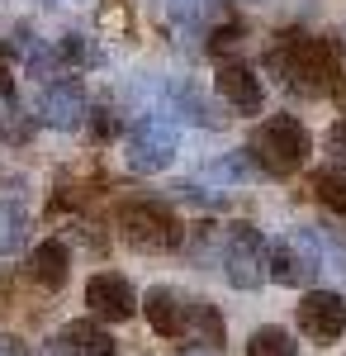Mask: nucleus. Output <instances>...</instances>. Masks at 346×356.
<instances>
[{
	"label": "nucleus",
	"mask_w": 346,
	"mask_h": 356,
	"mask_svg": "<svg viewBox=\"0 0 346 356\" xmlns=\"http://www.w3.org/2000/svg\"><path fill=\"white\" fill-rule=\"evenodd\" d=\"M186 356H213V347H204V352H186Z\"/></svg>",
	"instance_id": "24"
},
{
	"label": "nucleus",
	"mask_w": 346,
	"mask_h": 356,
	"mask_svg": "<svg viewBox=\"0 0 346 356\" xmlns=\"http://www.w3.org/2000/svg\"><path fill=\"white\" fill-rule=\"evenodd\" d=\"M266 257H270V247L261 243V233H256L252 223H233V228L223 233V271H228V280H233L238 290H256L270 275Z\"/></svg>",
	"instance_id": "4"
},
{
	"label": "nucleus",
	"mask_w": 346,
	"mask_h": 356,
	"mask_svg": "<svg viewBox=\"0 0 346 356\" xmlns=\"http://www.w3.org/2000/svg\"><path fill=\"white\" fill-rule=\"evenodd\" d=\"M119 238L133 252H171L181 243V228L161 204H124L119 209Z\"/></svg>",
	"instance_id": "5"
},
{
	"label": "nucleus",
	"mask_w": 346,
	"mask_h": 356,
	"mask_svg": "<svg viewBox=\"0 0 346 356\" xmlns=\"http://www.w3.org/2000/svg\"><path fill=\"white\" fill-rule=\"evenodd\" d=\"M266 271H270L275 285H290V290L308 285V280L322 271V243L308 233V228H294V233H285V238L270 243Z\"/></svg>",
	"instance_id": "3"
},
{
	"label": "nucleus",
	"mask_w": 346,
	"mask_h": 356,
	"mask_svg": "<svg viewBox=\"0 0 346 356\" xmlns=\"http://www.w3.org/2000/svg\"><path fill=\"white\" fill-rule=\"evenodd\" d=\"M213 86H218V95H223L238 114H256V110H261V76H256L252 67H242V62H223L218 76H213Z\"/></svg>",
	"instance_id": "10"
},
{
	"label": "nucleus",
	"mask_w": 346,
	"mask_h": 356,
	"mask_svg": "<svg viewBox=\"0 0 346 356\" xmlns=\"http://www.w3.org/2000/svg\"><path fill=\"white\" fill-rule=\"evenodd\" d=\"M57 342H62V352H67V356H114L109 332L95 328V323H67Z\"/></svg>",
	"instance_id": "12"
},
{
	"label": "nucleus",
	"mask_w": 346,
	"mask_h": 356,
	"mask_svg": "<svg viewBox=\"0 0 346 356\" xmlns=\"http://www.w3.org/2000/svg\"><path fill=\"white\" fill-rule=\"evenodd\" d=\"M85 90L76 81H53L43 95H38V119L48 124V129H81L85 124Z\"/></svg>",
	"instance_id": "9"
},
{
	"label": "nucleus",
	"mask_w": 346,
	"mask_h": 356,
	"mask_svg": "<svg viewBox=\"0 0 346 356\" xmlns=\"http://www.w3.org/2000/svg\"><path fill=\"white\" fill-rule=\"evenodd\" d=\"M247 356H294V337L285 328H256L247 342Z\"/></svg>",
	"instance_id": "17"
},
{
	"label": "nucleus",
	"mask_w": 346,
	"mask_h": 356,
	"mask_svg": "<svg viewBox=\"0 0 346 356\" xmlns=\"http://www.w3.org/2000/svg\"><path fill=\"white\" fill-rule=\"evenodd\" d=\"M19 243H24V209L0 200V252H15Z\"/></svg>",
	"instance_id": "18"
},
{
	"label": "nucleus",
	"mask_w": 346,
	"mask_h": 356,
	"mask_svg": "<svg viewBox=\"0 0 346 356\" xmlns=\"http://www.w3.org/2000/svg\"><path fill=\"white\" fill-rule=\"evenodd\" d=\"M275 72L285 76L290 90L322 95V90H332V86H337L342 62H337V48H332L327 38H294L290 48H280V53H275Z\"/></svg>",
	"instance_id": "1"
},
{
	"label": "nucleus",
	"mask_w": 346,
	"mask_h": 356,
	"mask_svg": "<svg viewBox=\"0 0 346 356\" xmlns=\"http://www.w3.org/2000/svg\"><path fill=\"white\" fill-rule=\"evenodd\" d=\"M313 191H318V200L332 209V214H342V219H346V171H342V166L318 171V176H313Z\"/></svg>",
	"instance_id": "16"
},
{
	"label": "nucleus",
	"mask_w": 346,
	"mask_h": 356,
	"mask_svg": "<svg viewBox=\"0 0 346 356\" xmlns=\"http://www.w3.org/2000/svg\"><path fill=\"white\" fill-rule=\"evenodd\" d=\"M171 157H176V129H171L161 114H147L133 134H129V143H124V162H129V171H138V176L166 171Z\"/></svg>",
	"instance_id": "6"
},
{
	"label": "nucleus",
	"mask_w": 346,
	"mask_h": 356,
	"mask_svg": "<svg viewBox=\"0 0 346 356\" xmlns=\"http://www.w3.org/2000/svg\"><path fill=\"white\" fill-rule=\"evenodd\" d=\"M67 266H72V257H67V247L57 243H38L33 247V257H28V271L38 275L43 285H62L67 280Z\"/></svg>",
	"instance_id": "13"
},
{
	"label": "nucleus",
	"mask_w": 346,
	"mask_h": 356,
	"mask_svg": "<svg viewBox=\"0 0 346 356\" xmlns=\"http://www.w3.org/2000/svg\"><path fill=\"white\" fill-rule=\"evenodd\" d=\"M142 309H147V323H152L161 337H186V323H190V300L186 295L157 285V290H147Z\"/></svg>",
	"instance_id": "11"
},
{
	"label": "nucleus",
	"mask_w": 346,
	"mask_h": 356,
	"mask_svg": "<svg viewBox=\"0 0 346 356\" xmlns=\"http://www.w3.org/2000/svg\"><path fill=\"white\" fill-rule=\"evenodd\" d=\"M85 304H90L100 318H109V323H124V318L138 314L133 285H129L124 275H114V271H100V275L85 280Z\"/></svg>",
	"instance_id": "8"
},
{
	"label": "nucleus",
	"mask_w": 346,
	"mask_h": 356,
	"mask_svg": "<svg viewBox=\"0 0 346 356\" xmlns=\"http://www.w3.org/2000/svg\"><path fill=\"white\" fill-rule=\"evenodd\" d=\"M0 356H28V352H24L19 337H5V332H0Z\"/></svg>",
	"instance_id": "22"
},
{
	"label": "nucleus",
	"mask_w": 346,
	"mask_h": 356,
	"mask_svg": "<svg viewBox=\"0 0 346 356\" xmlns=\"http://www.w3.org/2000/svg\"><path fill=\"white\" fill-rule=\"evenodd\" d=\"M90 129H95V138H114L119 134V119L109 110H95V119H90Z\"/></svg>",
	"instance_id": "20"
},
{
	"label": "nucleus",
	"mask_w": 346,
	"mask_h": 356,
	"mask_svg": "<svg viewBox=\"0 0 346 356\" xmlns=\"http://www.w3.org/2000/svg\"><path fill=\"white\" fill-rule=\"evenodd\" d=\"M299 328L313 342H337L346 332V300L337 290H308L299 300Z\"/></svg>",
	"instance_id": "7"
},
{
	"label": "nucleus",
	"mask_w": 346,
	"mask_h": 356,
	"mask_svg": "<svg viewBox=\"0 0 346 356\" xmlns=\"http://www.w3.org/2000/svg\"><path fill=\"white\" fill-rule=\"evenodd\" d=\"M327 147H332V152H337V157L346 162V119H337V124H332V134H327Z\"/></svg>",
	"instance_id": "21"
},
{
	"label": "nucleus",
	"mask_w": 346,
	"mask_h": 356,
	"mask_svg": "<svg viewBox=\"0 0 346 356\" xmlns=\"http://www.w3.org/2000/svg\"><path fill=\"white\" fill-rule=\"evenodd\" d=\"M204 176H213V181H223V186H228V181H247V176H252V166H247V157H238V152H233V157L209 162V171H204Z\"/></svg>",
	"instance_id": "19"
},
{
	"label": "nucleus",
	"mask_w": 346,
	"mask_h": 356,
	"mask_svg": "<svg viewBox=\"0 0 346 356\" xmlns=\"http://www.w3.org/2000/svg\"><path fill=\"white\" fill-rule=\"evenodd\" d=\"M0 95H10V72L0 67Z\"/></svg>",
	"instance_id": "23"
},
{
	"label": "nucleus",
	"mask_w": 346,
	"mask_h": 356,
	"mask_svg": "<svg viewBox=\"0 0 346 356\" xmlns=\"http://www.w3.org/2000/svg\"><path fill=\"white\" fill-rule=\"evenodd\" d=\"M0 138L5 143H28L33 138V114H24V105L10 95H0Z\"/></svg>",
	"instance_id": "15"
},
{
	"label": "nucleus",
	"mask_w": 346,
	"mask_h": 356,
	"mask_svg": "<svg viewBox=\"0 0 346 356\" xmlns=\"http://www.w3.org/2000/svg\"><path fill=\"white\" fill-rule=\"evenodd\" d=\"M48 5H53V0H48Z\"/></svg>",
	"instance_id": "25"
},
{
	"label": "nucleus",
	"mask_w": 346,
	"mask_h": 356,
	"mask_svg": "<svg viewBox=\"0 0 346 356\" xmlns=\"http://www.w3.org/2000/svg\"><path fill=\"white\" fill-rule=\"evenodd\" d=\"M252 157L266 166L270 176H290L308 162V129L294 114H270L252 138Z\"/></svg>",
	"instance_id": "2"
},
{
	"label": "nucleus",
	"mask_w": 346,
	"mask_h": 356,
	"mask_svg": "<svg viewBox=\"0 0 346 356\" xmlns=\"http://www.w3.org/2000/svg\"><path fill=\"white\" fill-rule=\"evenodd\" d=\"M186 337L204 342V347H218V342H223V318H218V309H213V304L190 300V323H186Z\"/></svg>",
	"instance_id": "14"
}]
</instances>
